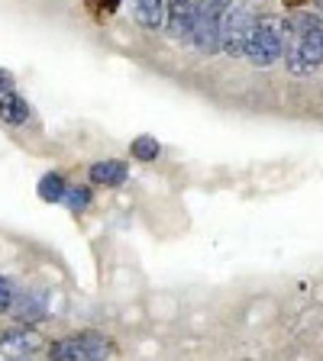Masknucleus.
<instances>
[{"instance_id":"f257e3e1","label":"nucleus","mask_w":323,"mask_h":361,"mask_svg":"<svg viewBox=\"0 0 323 361\" xmlns=\"http://www.w3.org/2000/svg\"><path fill=\"white\" fill-rule=\"evenodd\" d=\"M233 7V0H197L194 13V45L201 55H217L220 49V30H223V16Z\"/></svg>"},{"instance_id":"f03ea898","label":"nucleus","mask_w":323,"mask_h":361,"mask_svg":"<svg viewBox=\"0 0 323 361\" xmlns=\"http://www.w3.org/2000/svg\"><path fill=\"white\" fill-rule=\"evenodd\" d=\"M259 20L252 13V7L246 4H233V7L226 10L223 16V30H220V49L226 55H246V45L256 32Z\"/></svg>"},{"instance_id":"7ed1b4c3","label":"nucleus","mask_w":323,"mask_h":361,"mask_svg":"<svg viewBox=\"0 0 323 361\" xmlns=\"http://www.w3.org/2000/svg\"><path fill=\"white\" fill-rule=\"evenodd\" d=\"M285 39H281V30H275V23H259L252 39L246 45V59L256 68H269L285 55Z\"/></svg>"},{"instance_id":"20e7f679","label":"nucleus","mask_w":323,"mask_h":361,"mask_svg":"<svg viewBox=\"0 0 323 361\" xmlns=\"http://www.w3.org/2000/svg\"><path fill=\"white\" fill-rule=\"evenodd\" d=\"M52 358H104L110 355V342L98 332H75L49 348Z\"/></svg>"},{"instance_id":"39448f33","label":"nucleus","mask_w":323,"mask_h":361,"mask_svg":"<svg viewBox=\"0 0 323 361\" xmlns=\"http://www.w3.org/2000/svg\"><path fill=\"white\" fill-rule=\"evenodd\" d=\"M288 68H291L294 75H310V71H317V68L323 65V26L317 32H310V36L298 39L294 42V49H288Z\"/></svg>"},{"instance_id":"423d86ee","label":"nucleus","mask_w":323,"mask_h":361,"mask_svg":"<svg viewBox=\"0 0 323 361\" xmlns=\"http://www.w3.org/2000/svg\"><path fill=\"white\" fill-rule=\"evenodd\" d=\"M168 10V32H172V39H191L194 36V13H197V4L194 0H168L165 4Z\"/></svg>"},{"instance_id":"0eeeda50","label":"nucleus","mask_w":323,"mask_h":361,"mask_svg":"<svg viewBox=\"0 0 323 361\" xmlns=\"http://www.w3.org/2000/svg\"><path fill=\"white\" fill-rule=\"evenodd\" d=\"M10 313H13L20 323H26V326L39 323V319H45V297H42V293H36V290L16 293V300H13V307H10Z\"/></svg>"},{"instance_id":"6e6552de","label":"nucleus","mask_w":323,"mask_h":361,"mask_svg":"<svg viewBox=\"0 0 323 361\" xmlns=\"http://www.w3.org/2000/svg\"><path fill=\"white\" fill-rule=\"evenodd\" d=\"M0 348L7 355H36L39 352V336L33 329H26V323L20 329H7L0 336Z\"/></svg>"},{"instance_id":"1a4fd4ad","label":"nucleus","mask_w":323,"mask_h":361,"mask_svg":"<svg viewBox=\"0 0 323 361\" xmlns=\"http://www.w3.org/2000/svg\"><path fill=\"white\" fill-rule=\"evenodd\" d=\"M90 184H98V188H120L127 184V165L123 161H113V158H104L98 165H90Z\"/></svg>"},{"instance_id":"9d476101","label":"nucleus","mask_w":323,"mask_h":361,"mask_svg":"<svg viewBox=\"0 0 323 361\" xmlns=\"http://www.w3.org/2000/svg\"><path fill=\"white\" fill-rule=\"evenodd\" d=\"M30 120V104L26 97L7 90L4 97H0V123H7V126H20V123Z\"/></svg>"},{"instance_id":"9b49d317","label":"nucleus","mask_w":323,"mask_h":361,"mask_svg":"<svg viewBox=\"0 0 323 361\" xmlns=\"http://www.w3.org/2000/svg\"><path fill=\"white\" fill-rule=\"evenodd\" d=\"M165 4L168 0H133L136 23L146 26V30H158L162 20H165Z\"/></svg>"},{"instance_id":"f8f14e48","label":"nucleus","mask_w":323,"mask_h":361,"mask_svg":"<svg viewBox=\"0 0 323 361\" xmlns=\"http://www.w3.org/2000/svg\"><path fill=\"white\" fill-rule=\"evenodd\" d=\"M39 200H45V203H61L65 200V194H68V184H65V178H61L59 171H49V174H42L39 178Z\"/></svg>"},{"instance_id":"ddd939ff","label":"nucleus","mask_w":323,"mask_h":361,"mask_svg":"<svg viewBox=\"0 0 323 361\" xmlns=\"http://www.w3.org/2000/svg\"><path fill=\"white\" fill-rule=\"evenodd\" d=\"M323 23H320V16H314V13H298V16H291V20H285V36H298V39H304V36H310V32H317Z\"/></svg>"},{"instance_id":"4468645a","label":"nucleus","mask_w":323,"mask_h":361,"mask_svg":"<svg viewBox=\"0 0 323 361\" xmlns=\"http://www.w3.org/2000/svg\"><path fill=\"white\" fill-rule=\"evenodd\" d=\"M129 152H133L136 161H155V158L162 155V145L155 142V135H136Z\"/></svg>"},{"instance_id":"2eb2a0df","label":"nucleus","mask_w":323,"mask_h":361,"mask_svg":"<svg viewBox=\"0 0 323 361\" xmlns=\"http://www.w3.org/2000/svg\"><path fill=\"white\" fill-rule=\"evenodd\" d=\"M65 203H68V210L71 213H84L88 210V203H90V190L88 188H68V194H65Z\"/></svg>"},{"instance_id":"dca6fc26","label":"nucleus","mask_w":323,"mask_h":361,"mask_svg":"<svg viewBox=\"0 0 323 361\" xmlns=\"http://www.w3.org/2000/svg\"><path fill=\"white\" fill-rule=\"evenodd\" d=\"M13 300H16V287H13V281L0 278V313H10Z\"/></svg>"},{"instance_id":"f3484780","label":"nucleus","mask_w":323,"mask_h":361,"mask_svg":"<svg viewBox=\"0 0 323 361\" xmlns=\"http://www.w3.org/2000/svg\"><path fill=\"white\" fill-rule=\"evenodd\" d=\"M13 75H10V71H0V97H4V94H7V90H13Z\"/></svg>"},{"instance_id":"a211bd4d","label":"nucleus","mask_w":323,"mask_h":361,"mask_svg":"<svg viewBox=\"0 0 323 361\" xmlns=\"http://www.w3.org/2000/svg\"><path fill=\"white\" fill-rule=\"evenodd\" d=\"M90 4H98V7H104V10H117L123 0H90Z\"/></svg>"},{"instance_id":"6ab92c4d","label":"nucleus","mask_w":323,"mask_h":361,"mask_svg":"<svg viewBox=\"0 0 323 361\" xmlns=\"http://www.w3.org/2000/svg\"><path fill=\"white\" fill-rule=\"evenodd\" d=\"M285 4H291V7H298V4H301V0H285Z\"/></svg>"},{"instance_id":"aec40b11","label":"nucleus","mask_w":323,"mask_h":361,"mask_svg":"<svg viewBox=\"0 0 323 361\" xmlns=\"http://www.w3.org/2000/svg\"><path fill=\"white\" fill-rule=\"evenodd\" d=\"M317 4H320V7H323V0H317Z\"/></svg>"}]
</instances>
